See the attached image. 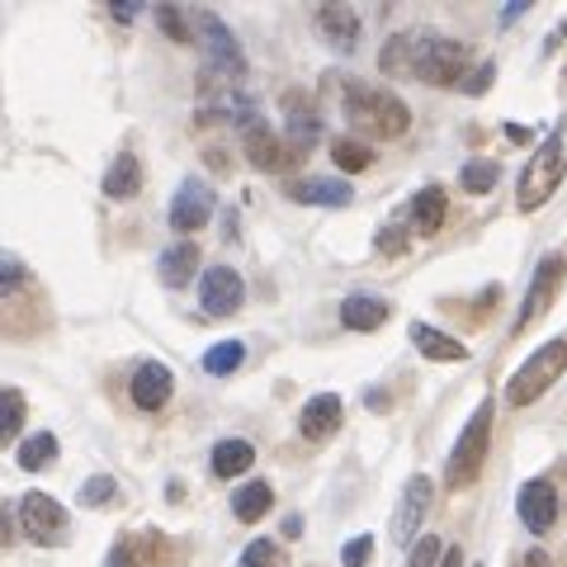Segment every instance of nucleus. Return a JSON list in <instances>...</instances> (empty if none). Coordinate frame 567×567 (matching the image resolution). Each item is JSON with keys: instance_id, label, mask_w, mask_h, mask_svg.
<instances>
[{"instance_id": "38", "label": "nucleus", "mask_w": 567, "mask_h": 567, "mask_svg": "<svg viewBox=\"0 0 567 567\" xmlns=\"http://www.w3.org/2000/svg\"><path fill=\"white\" fill-rule=\"evenodd\" d=\"M379 251H388V256H402V251H406V237H402L398 223H388L383 233H379Z\"/></svg>"}, {"instance_id": "39", "label": "nucleus", "mask_w": 567, "mask_h": 567, "mask_svg": "<svg viewBox=\"0 0 567 567\" xmlns=\"http://www.w3.org/2000/svg\"><path fill=\"white\" fill-rule=\"evenodd\" d=\"M110 14H114V20H118V24H128V20H137V0H114V6H110Z\"/></svg>"}, {"instance_id": "41", "label": "nucleus", "mask_w": 567, "mask_h": 567, "mask_svg": "<svg viewBox=\"0 0 567 567\" xmlns=\"http://www.w3.org/2000/svg\"><path fill=\"white\" fill-rule=\"evenodd\" d=\"M525 567H554V563H548L544 548H529V554H525Z\"/></svg>"}, {"instance_id": "29", "label": "nucleus", "mask_w": 567, "mask_h": 567, "mask_svg": "<svg viewBox=\"0 0 567 567\" xmlns=\"http://www.w3.org/2000/svg\"><path fill=\"white\" fill-rule=\"evenodd\" d=\"M331 162L341 171H369L374 152H369V142H360V137H336L331 142Z\"/></svg>"}, {"instance_id": "2", "label": "nucleus", "mask_w": 567, "mask_h": 567, "mask_svg": "<svg viewBox=\"0 0 567 567\" xmlns=\"http://www.w3.org/2000/svg\"><path fill=\"white\" fill-rule=\"evenodd\" d=\"M341 110H346V118L354 123V128L369 133V137H402L406 123H412V110H406L393 91L364 85L354 76H346V85H341Z\"/></svg>"}, {"instance_id": "43", "label": "nucleus", "mask_w": 567, "mask_h": 567, "mask_svg": "<svg viewBox=\"0 0 567 567\" xmlns=\"http://www.w3.org/2000/svg\"><path fill=\"white\" fill-rule=\"evenodd\" d=\"M473 567H483V563H473Z\"/></svg>"}, {"instance_id": "28", "label": "nucleus", "mask_w": 567, "mask_h": 567, "mask_svg": "<svg viewBox=\"0 0 567 567\" xmlns=\"http://www.w3.org/2000/svg\"><path fill=\"white\" fill-rule=\"evenodd\" d=\"M241 360H246V346L241 341H218V346L204 354V369H208L213 379H223V374H237Z\"/></svg>"}, {"instance_id": "15", "label": "nucleus", "mask_w": 567, "mask_h": 567, "mask_svg": "<svg viewBox=\"0 0 567 567\" xmlns=\"http://www.w3.org/2000/svg\"><path fill=\"white\" fill-rule=\"evenodd\" d=\"M162 558H166L162 535H156V529H137V535H123L110 548L104 567H152V563H162Z\"/></svg>"}, {"instance_id": "42", "label": "nucleus", "mask_w": 567, "mask_h": 567, "mask_svg": "<svg viewBox=\"0 0 567 567\" xmlns=\"http://www.w3.org/2000/svg\"><path fill=\"white\" fill-rule=\"evenodd\" d=\"M440 567H464V548H445V558H440Z\"/></svg>"}, {"instance_id": "14", "label": "nucleus", "mask_w": 567, "mask_h": 567, "mask_svg": "<svg viewBox=\"0 0 567 567\" xmlns=\"http://www.w3.org/2000/svg\"><path fill=\"white\" fill-rule=\"evenodd\" d=\"M241 152H246V162H251L256 171H284V166H293L289 142H279L270 128H265V123H246Z\"/></svg>"}, {"instance_id": "35", "label": "nucleus", "mask_w": 567, "mask_h": 567, "mask_svg": "<svg viewBox=\"0 0 567 567\" xmlns=\"http://www.w3.org/2000/svg\"><path fill=\"white\" fill-rule=\"evenodd\" d=\"M440 558H445V548H440V539L421 535V544L412 548V567H440Z\"/></svg>"}, {"instance_id": "7", "label": "nucleus", "mask_w": 567, "mask_h": 567, "mask_svg": "<svg viewBox=\"0 0 567 567\" xmlns=\"http://www.w3.org/2000/svg\"><path fill=\"white\" fill-rule=\"evenodd\" d=\"M66 506L58 502V496H43V492H24V502H20V529L33 539V544H43V548H58L66 544Z\"/></svg>"}, {"instance_id": "19", "label": "nucleus", "mask_w": 567, "mask_h": 567, "mask_svg": "<svg viewBox=\"0 0 567 567\" xmlns=\"http://www.w3.org/2000/svg\"><path fill=\"white\" fill-rule=\"evenodd\" d=\"M412 233L416 237H435L440 227H445V213H450V194L440 189V185H425L416 199H412Z\"/></svg>"}, {"instance_id": "27", "label": "nucleus", "mask_w": 567, "mask_h": 567, "mask_svg": "<svg viewBox=\"0 0 567 567\" xmlns=\"http://www.w3.org/2000/svg\"><path fill=\"white\" fill-rule=\"evenodd\" d=\"M14 458H20V468H24V473H39V468H48V464H58V435H48V431L29 435Z\"/></svg>"}, {"instance_id": "20", "label": "nucleus", "mask_w": 567, "mask_h": 567, "mask_svg": "<svg viewBox=\"0 0 567 567\" xmlns=\"http://www.w3.org/2000/svg\"><path fill=\"white\" fill-rule=\"evenodd\" d=\"M104 199H137V194H142V162H137V156L133 152H118L114 156V166L110 171H104Z\"/></svg>"}, {"instance_id": "11", "label": "nucleus", "mask_w": 567, "mask_h": 567, "mask_svg": "<svg viewBox=\"0 0 567 567\" xmlns=\"http://www.w3.org/2000/svg\"><path fill=\"white\" fill-rule=\"evenodd\" d=\"M213 218V189L204 181H181V189H175L171 199V227L175 233H199V227Z\"/></svg>"}, {"instance_id": "4", "label": "nucleus", "mask_w": 567, "mask_h": 567, "mask_svg": "<svg viewBox=\"0 0 567 567\" xmlns=\"http://www.w3.org/2000/svg\"><path fill=\"white\" fill-rule=\"evenodd\" d=\"M487 450H492V402H483L477 412L468 416V425L458 431L454 450H450V468H445V483L458 492V487H473L483 477V464H487Z\"/></svg>"}, {"instance_id": "1", "label": "nucleus", "mask_w": 567, "mask_h": 567, "mask_svg": "<svg viewBox=\"0 0 567 567\" xmlns=\"http://www.w3.org/2000/svg\"><path fill=\"white\" fill-rule=\"evenodd\" d=\"M379 66L388 76H406V81H425V85H458L468 66V48L435 29H412V33H393L379 52Z\"/></svg>"}, {"instance_id": "18", "label": "nucleus", "mask_w": 567, "mask_h": 567, "mask_svg": "<svg viewBox=\"0 0 567 567\" xmlns=\"http://www.w3.org/2000/svg\"><path fill=\"white\" fill-rule=\"evenodd\" d=\"M393 308H388V298H374V293H350L341 303V327L346 331H379Z\"/></svg>"}, {"instance_id": "21", "label": "nucleus", "mask_w": 567, "mask_h": 567, "mask_svg": "<svg viewBox=\"0 0 567 567\" xmlns=\"http://www.w3.org/2000/svg\"><path fill=\"white\" fill-rule=\"evenodd\" d=\"M406 336H412V346L425 354V360H445V364L468 360V346L464 341H454V336L425 327V322H412V331H406Z\"/></svg>"}, {"instance_id": "12", "label": "nucleus", "mask_w": 567, "mask_h": 567, "mask_svg": "<svg viewBox=\"0 0 567 567\" xmlns=\"http://www.w3.org/2000/svg\"><path fill=\"white\" fill-rule=\"evenodd\" d=\"M516 511H520L525 529H535V535L554 529L558 525V492H554V483H548V477H529V483L520 487V496H516Z\"/></svg>"}, {"instance_id": "30", "label": "nucleus", "mask_w": 567, "mask_h": 567, "mask_svg": "<svg viewBox=\"0 0 567 567\" xmlns=\"http://www.w3.org/2000/svg\"><path fill=\"white\" fill-rule=\"evenodd\" d=\"M496 181H502V162H468L464 171H458V185H464V194H487L496 189Z\"/></svg>"}, {"instance_id": "32", "label": "nucleus", "mask_w": 567, "mask_h": 567, "mask_svg": "<svg viewBox=\"0 0 567 567\" xmlns=\"http://www.w3.org/2000/svg\"><path fill=\"white\" fill-rule=\"evenodd\" d=\"M156 29H162L171 43H199V33H194V24H185L181 6H156Z\"/></svg>"}, {"instance_id": "16", "label": "nucleus", "mask_w": 567, "mask_h": 567, "mask_svg": "<svg viewBox=\"0 0 567 567\" xmlns=\"http://www.w3.org/2000/svg\"><path fill=\"white\" fill-rule=\"evenodd\" d=\"M293 204H312V208H350L354 199V189L346 181H327V175H308V181H293L289 189Z\"/></svg>"}, {"instance_id": "26", "label": "nucleus", "mask_w": 567, "mask_h": 567, "mask_svg": "<svg viewBox=\"0 0 567 567\" xmlns=\"http://www.w3.org/2000/svg\"><path fill=\"white\" fill-rule=\"evenodd\" d=\"M270 502H275L270 483H246V487L233 496V516H237L241 525H256L265 511H270Z\"/></svg>"}, {"instance_id": "5", "label": "nucleus", "mask_w": 567, "mask_h": 567, "mask_svg": "<svg viewBox=\"0 0 567 567\" xmlns=\"http://www.w3.org/2000/svg\"><path fill=\"white\" fill-rule=\"evenodd\" d=\"M563 369H567V336H554V341L539 346V350L516 369V374H511L506 402H511V406H529V402L544 398L548 388L563 379Z\"/></svg>"}, {"instance_id": "23", "label": "nucleus", "mask_w": 567, "mask_h": 567, "mask_svg": "<svg viewBox=\"0 0 567 567\" xmlns=\"http://www.w3.org/2000/svg\"><path fill=\"white\" fill-rule=\"evenodd\" d=\"M156 270H162L166 289H185V284L194 279V270H199V246H194V241H175L171 251H162V265H156Z\"/></svg>"}, {"instance_id": "8", "label": "nucleus", "mask_w": 567, "mask_h": 567, "mask_svg": "<svg viewBox=\"0 0 567 567\" xmlns=\"http://www.w3.org/2000/svg\"><path fill=\"white\" fill-rule=\"evenodd\" d=\"M431 502H435V483H431V477H425V473L406 477V487H402V496H398V511H393V529H388L398 548L416 544L425 516H431Z\"/></svg>"}, {"instance_id": "9", "label": "nucleus", "mask_w": 567, "mask_h": 567, "mask_svg": "<svg viewBox=\"0 0 567 567\" xmlns=\"http://www.w3.org/2000/svg\"><path fill=\"white\" fill-rule=\"evenodd\" d=\"M563 270H567L563 256H544L539 260V270H535V279H529V289H525V303L516 312V331H525L529 322H539V317L554 308V298L563 289Z\"/></svg>"}, {"instance_id": "13", "label": "nucleus", "mask_w": 567, "mask_h": 567, "mask_svg": "<svg viewBox=\"0 0 567 567\" xmlns=\"http://www.w3.org/2000/svg\"><path fill=\"white\" fill-rule=\"evenodd\" d=\"M171 388H175V374L162 364V360H147L133 374V383H128V393H133V406L137 412H162V406L171 402Z\"/></svg>"}, {"instance_id": "36", "label": "nucleus", "mask_w": 567, "mask_h": 567, "mask_svg": "<svg viewBox=\"0 0 567 567\" xmlns=\"http://www.w3.org/2000/svg\"><path fill=\"white\" fill-rule=\"evenodd\" d=\"M492 81H496V62H483V66H477L473 76L464 81V91H468V95H487V91H492Z\"/></svg>"}, {"instance_id": "33", "label": "nucleus", "mask_w": 567, "mask_h": 567, "mask_svg": "<svg viewBox=\"0 0 567 567\" xmlns=\"http://www.w3.org/2000/svg\"><path fill=\"white\" fill-rule=\"evenodd\" d=\"M114 496H118V483L110 473H95V477H85V483H81V506H91V511L110 506Z\"/></svg>"}, {"instance_id": "31", "label": "nucleus", "mask_w": 567, "mask_h": 567, "mask_svg": "<svg viewBox=\"0 0 567 567\" xmlns=\"http://www.w3.org/2000/svg\"><path fill=\"white\" fill-rule=\"evenodd\" d=\"M20 431H24V393L6 388V398H0V440H14Z\"/></svg>"}, {"instance_id": "17", "label": "nucleus", "mask_w": 567, "mask_h": 567, "mask_svg": "<svg viewBox=\"0 0 567 567\" xmlns=\"http://www.w3.org/2000/svg\"><path fill=\"white\" fill-rule=\"evenodd\" d=\"M341 421H346L341 398H336V393H322V398H312V402L303 406V416H298V431H303L308 440H327V435L341 431Z\"/></svg>"}, {"instance_id": "25", "label": "nucleus", "mask_w": 567, "mask_h": 567, "mask_svg": "<svg viewBox=\"0 0 567 567\" xmlns=\"http://www.w3.org/2000/svg\"><path fill=\"white\" fill-rule=\"evenodd\" d=\"M317 137H322V118H317L312 110L303 114V110H298V100H289V152H293V156L312 152Z\"/></svg>"}, {"instance_id": "37", "label": "nucleus", "mask_w": 567, "mask_h": 567, "mask_svg": "<svg viewBox=\"0 0 567 567\" xmlns=\"http://www.w3.org/2000/svg\"><path fill=\"white\" fill-rule=\"evenodd\" d=\"M369 554H374V539L360 535V539H350V544H346V554H341V558H346V567H364Z\"/></svg>"}, {"instance_id": "22", "label": "nucleus", "mask_w": 567, "mask_h": 567, "mask_svg": "<svg viewBox=\"0 0 567 567\" xmlns=\"http://www.w3.org/2000/svg\"><path fill=\"white\" fill-rule=\"evenodd\" d=\"M317 29H322L327 43L350 52L354 39H360V14H354L350 6H322V10H317Z\"/></svg>"}, {"instance_id": "24", "label": "nucleus", "mask_w": 567, "mask_h": 567, "mask_svg": "<svg viewBox=\"0 0 567 567\" xmlns=\"http://www.w3.org/2000/svg\"><path fill=\"white\" fill-rule=\"evenodd\" d=\"M251 464H256L251 440H218V445H213V473L218 477H241Z\"/></svg>"}, {"instance_id": "10", "label": "nucleus", "mask_w": 567, "mask_h": 567, "mask_svg": "<svg viewBox=\"0 0 567 567\" xmlns=\"http://www.w3.org/2000/svg\"><path fill=\"white\" fill-rule=\"evenodd\" d=\"M241 298H246V284H241V275L233 270V265H213V270H204L199 303H204L208 317H233L241 308Z\"/></svg>"}, {"instance_id": "40", "label": "nucleus", "mask_w": 567, "mask_h": 567, "mask_svg": "<svg viewBox=\"0 0 567 567\" xmlns=\"http://www.w3.org/2000/svg\"><path fill=\"white\" fill-rule=\"evenodd\" d=\"M525 10H529V0H511V6L502 10V24H516V20H520V14H525Z\"/></svg>"}, {"instance_id": "6", "label": "nucleus", "mask_w": 567, "mask_h": 567, "mask_svg": "<svg viewBox=\"0 0 567 567\" xmlns=\"http://www.w3.org/2000/svg\"><path fill=\"white\" fill-rule=\"evenodd\" d=\"M194 29H199V52H204V76L208 81H227L237 85L246 76V58L237 48V33L227 29L213 10H199L194 14Z\"/></svg>"}, {"instance_id": "34", "label": "nucleus", "mask_w": 567, "mask_h": 567, "mask_svg": "<svg viewBox=\"0 0 567 567\" xmlns=\"http://www.w3.org/2000/svg\"><path fill=\"white\" fill-rule=\"evenodd\" d=\"M237 567H279V548L270 539H256V544H246L241 548V558Z\"/></svg>"}, {"instance_id": "3", "label": "nucleus", "mask_w": 567, "mask_h": 567, "mask_svg": "<svg viewBox=\"0 0 567 567\" xmlns=\"http://www.w3.org/2000/svg\"><path fill=\"white\" fill-rule=\"evenodd\" d=\"M563 175H567V147H563V128H548V137L535 147V156L525 162V171H520V208L525 213H535V208H544L548 199L558 194V185H563Z\"/></svg>"}]
</instances>
